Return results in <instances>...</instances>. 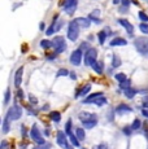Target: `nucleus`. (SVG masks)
<instances>
[{
	"instance_id": "obj_23",
	"label": "nucleus",
	"mask_w": 148,
	"mask_h": 149,
	"mask_svg": "<svg viewBox=\"0 0 148 149\" xmlns=\"http://www.w3.org/2000/svg\"><path fill=\"white\" fill-rule=\"evenodd\" d=\"M40 47L44 48V49H48V48L53 47V45H52V42H50V40H42L40 42Z\"/></svg>"
},
{
	"instance_id": "obj_28",
	"label": "nucleus",
	"mask_w": 148,
	"mask_h": 149,
	"mask_svg": "<svg viewBox=\"0 0 148 149\" xmlns=\"http://www.w3.org/2000/svg\"><path fill=\"white\" fill-rule=\"evenodd\" d=\"M69 139H70V141H72V144L74 145V147H78V145H79L78 137H77V136H74L73 134H70V135H69Z\"/></svg>"
},
{
	"instance_id": "obj_25",
	"label": "nucleus",
	"mask_w": 148,
	"mask_h": 149,
	"mask_svg": "<svg viewBox=\"0 0 148 149\" xmlns=\"http://www.w3.org/2000/svg\"><path fill=\"white\" fill-rule=\"evenodd\" d=\"M121 65V60H119L118 56H113V60H112V66L113 68H118Z\"/></svg>"
},
{
	"instance_id": "obj_45",
	"label": "nucleus",
	"mask_w": 148,
	"mask_h": 149,
	"mask_svg": "<svg viewBox=\"0 0 148 149\" xmlns=\"http://www.w3.org/2000/svg\"><path fill=\"white\" fill-rule=\"evenodd\" d=\"M122 4H124V7L129 8V4H130V1H129V0H122Z\"/></svg>"
},
{
	"instance_id": "obj_41",
	"label": "nucleus",
	"mask_w": 148,
	"mask_h": 149,
	"mask_svg": "<svg viewBox=\"0 0 148 149\" xmlns=\"http://www.w3.org/2000/svg\"><path fill=\"white\" fill-rule=\"evenodd\" d=\"M131 130H133L131 127H125L124 128V134H126V135H130V134H131Z\"/></svg>"
},
{
	"instance_id": "obj_22",
	"label": "nucleus",
	"mask_w": 148,
	"mask_h": 149,
	"mask_svg": "<svg viewBox=\"0 0 148 149\" xmlns=\"http://www.w3.org/2000/svg\"><path fill=\"white\" fill-rule=\"evenodd\" d=\"M51 118H52V121H55V122H60L61 114H60L59 111H52V113H51Z\"/></svg>"
},
{
	"instance_id": "obj_53",
	"label": "nucleus",
	"mask_w": 148,
	"mask_h": 149,
	"mask_svg": "<svg viewBox=\"0 0 148 149\" xmlns=\"http://www.w3.org/2000/svg\"><path fill=\"white\" fill-rule=\"evenodd\" d=\"M68 149H73V148H68Z\"/></svg>"
},
{
	"instance_id": "obj_36",
	"label": "nucleus",
	"mask_w": 148,
	"mask_h": 149,
	"mask_svg": "<svg viewBox=\"0 0 148 149\" xmlns=\"http://www.w3.org/2000/svg\"><path fill=\"white\" fill-rule=\"evenodd\" d=\"M139 29H140L142 33H146V34H148V25H147V24H140V26H139Z\"/></svg>"
},
{
	"instance_id": "obj_46",
	"label": "nucleus",
	"mask_w": 148,
	"mask_h": 149,
	"mask_svg": "<svg viewBox=\"0 0 148 149\" xmlns=\"http://www.w3.org/2000/svg\"><path fill=\"white\" fill-rule=\"evenodd\" d=\"M143 105H144V107H148V97L143 99Z\"/></svg>"
},
{
	"instance_id": "obj_44",
	"label": "nucleus",
	"mask_w": 148,
	"mask_h": 149,
	"mask_svg": "<svg viewBox=\"0 0 148 149\" xmlns=\"http://www.w3.org/2000/svg\"><path fill=\"white\" fill-rule=\"evenodd\" d=\"M94 149H107V145H105V144H100V145H98V147H95Z\"/></svg>"
},
{
	"instance_id": "obj_39",
	"label": "nucleus",
	"mask_w": 148,
	"mask_h": 149,
	"mask_svg": "<svg viewBox=\"0 0 148 149\" xmlns=\"http://www.w3.org/2000/svg\"><path fill=\"white\" fill-rule=\"evenodd\" d=\"M50 148H51V145L48 144V143H45L43 145H38V147H35L34 149H50Z\"/></svg>"
},
{
	"instance_id": "obj_48",
	"label": "nucleus",
	"mask_w": 148,
	"mask_h": 149,
	"mask_svg": "<svg viewBox=\"0 0 148 149\" xmlns=\"http://www.w3.org/2000/svg\"><path fill=\"white\" fill-rule=\"evenodd\" d=\"M18 97H24V92H22V90H18Z\"/></svg>"
},
{
	"instance_id": "obj_4",
	"label": "nucleus",
	"mask_w": 148,
	"mask_h": 149,
	"mask_svg": "<svg viewBox=\"0 0 148 149\" xmlns=\"http://www.w3.org/2000/svg\"><path fill=\"white\" fill-rule=\"evenodd\" d=\"M96 56H98V51H96L95 48L87 49L86 54H84V62H86V65L92 66V65L96 62Z\"/></svg>"
},
{
	"instance_id": "obj_26",
	"label": "nucleus",
	"mask_w": 148,
	"mask_h": 149,
	"mask_svg": "<svg viewBox=\"0 0 148 149\" xmlns=\"http://www.w3.org/2000/svg\"><path fill=\"white\" fill-rule=\"evenodd\" d=\"M116 79H117L119 83H124L125 81H127L126 75H125L124 73H118V74H116Z\"/></svg>"
},
{
	"instance_id": "obj_6",
	"label": "nucleus",
	"mask_w": 148,
	"mask_h": 149,
	"mask_svg": "<svg viewBox=\"0 0 148 149\" xmlns=\"http://www.w3.org/2000/svg\"><path fill=\"white\" fill-rule=\"evenodd\" d=\"M31 137H33V140H34V141H35L38 145H43V144H45L44 139L42 137L40 132L38 131V128H36V126H35V125H34V126H33V128H31Z\"/></svg>"
},
{
	"instance_id": "obj_20",
	"label": "nucleus",
	"mask_w": 148,
	"mask_h": 149,
	"mask_svg": "<svg viewBox=\"0 0 148 149\" xmlns=\"http://www.w3.org/2000/svg\"><path fill=\"white\" fill-rule=\"evenodd\" d=\"M90 90H91V84H86V86H84V87L81 90V92L77 93V96H84V95H87V93L90 92Z\"/></svg>"
},
{
	"instance_id": "obj_49",
	"label": "nucleus",
	"mask_w": 148,
	"mask_h": 149,
	"mask_svg": "<svg viewBox=\"0 0 148 149\" xmlns=\"http://www.w3.org/2000/svg\"><path fill=\"white\" fill-rule=\"evenodd\" d=\"M70 78H72L73 81H74V79L77 78V75H75V74H74V73H70Z\"/></svg>"
},
{
	"instance_id": "obj_1",
	"label": "nucleus",
	"mask_w": 148,
	"mask_h": 149,
	"mask_svg": "<svg viewBox=\"0 0 148 149\" xmlns=\"http://www.w3.org/2000/svg\"><path fill=\"white\" fill-rule=\"evenodd\" d=\"M52 45H53V48H55L56 53H61L66 49V43H65V39L62 38V36H56V38H53Z\"/></svg>"
},
{
	"instance_id": "obj_24",
	"label": "nucleus",
	"mask_w": 148,
	"mask_h": 149,
	"mask_svg": "<svg viewBox=\"0 0 148 149\" xmlns=\"http://www.w3.org/2000/svg\"><path fill=\"white\" fill-rule=\"evenodd\" d=\"M98 125V121H89V122H84L83 123V127L84 128H92Z\"/></svg>"
},
{
	"instance_id": "obj_38",
	"label": "nucleus",
	"mask_w": 148,
	"mask_h": 149,
	"mask_svg": "<svg viewBox=\"0 0 148 149\" xmlns=\"http://www.w3.org/2000/svg\"><path fill=\"white\" fill-rule=\"evenodd\" d=\"M130 87V81L127 79V81H125L124 83H121V88L122 90H126V88H129Z\"/></svg>"
},
{
	"instance_id": "obj_15",
	"label": "nucleus",
	"mask_w": 148,
	"mask_h": 149,
	"mask_svg": "<svg viewBox=\"0 0 148 149\" xmlns=\"http://www.w3.org/2000/svg\"><path fill=\"white\" fill-rule=\"evenodd\" d=\"M116 111H117L118 114L130 113V111H131V108H130V107H127V105H125V104H121V105H118V107L116 108Z\"/></svg>"
},
{
	"instance_id": "obj_31",
	"label": "nucleus",
	"mask_w": 148,
	"mask_h": 149,
	"mask_svg": "<svg viewBox=\"0 0 148 149\" xmlns=\"http://www.w3.org/2000/svg\"><path fill=\"white\" fill-rule=\"evenodd\" d=\"M94 104H96V105H104V104H107V99L101 96V97H99V99H96Z\"/></svg>"
},
{
	"instance_id": "obj_7",
	"label": "nucleus",
	"mask_w": 148,
	"mask_h": 149,
	"mask_svg": "<svg viewBox=\"0 0 148 149\" xmlns=\"http://www.w3.org/2000/svg\"><path fill=\"white\" fill-rule=\"evenodd\" d=\"M135 47L138 48L139 52L146 53L147 51H148V39H147V40H146L144 38H139V39H136V40H135Z\"/></svg>"
},
{
	"instance_id": "obj_35",
	"label": "nucleus",
	"mask_w": 148,
	"mask_h": 149,
	"mask_svg": "<svg viewBox=\"0 0 148 149\" xmlns=\"http://www.w3.org/2000/svg\"><path fill=\"white\" fill-rule=\"evenodd\" d=\"M9 97H10V91L7 90L5 91V95H4V104H8V102H9Z\"/></svg>"
},
{
	"instance_id": "obj_10",
	"label": "nucleus",
	"mask_w": 148,
	"mask_h": 149,
	"mask_svg": "<svg viewBox=\"0 0 148 149\" xmlns=\"http://www.w3.org/2000/svg\"><path fill=\"white\" fill-rule=\"evenodd\" d=\"M74 22H75L79 27H83V29H89L90 25H91V19L90 18H84V17L75 18V19H74Z\"/></svg>"
},
{
	"instance_id": "obj_5",
	"label": "nucleus",
	"mask_w": 148,
	"mask_h": 149,
	"mask_svg": "<svg viewBox=\"0 0 148 149\" xmlns=\"http://www.w3.org/2000/svg\"><path fill=\"white\" fill-rule=\"evenodd\" d=\"M77 4H78L77 0H64V10L72 16L77 9Z\"/></svg>"
},
{
	"instance_id": "obj_21",
	"label": "nucleus",
	"mask_w": 148,
	"mask_h": 149,
	"mask_svg": "<svg viewBox=\"0 0 148 149\" xmlns=\"http://www.w3.org/2000/svg\"><path fill=\"white\" fill-rule=\"evenodd\" d=\"M75 132H77V137H78V140H84V137H86V132H84L83 128H77Z\"/></svg>"
},
{
	"instance_id": "obj_34",
	"label": "nucleus",
	"mask_w": 148,
	"mask_h": 149,
	"mask_svg": "<svg viewBox=\"0 0 148 149\" xmlns=\"http://www.w3.org/2000/svg\"><path fill=\"white\" fill-rule=\"evenodd\" d=\"M55 25H53V24H51V26H50V29H48V30L47 31H45V34H47V35L48 36H50V35H52V34L53 33H55Z\"/></svg>"
},
{
	"instance_id": "obj_8",
	"label": "nucleus",
	"mask_w": 148,
	"mask_h": 149,
	"mask_svg": "<svg viewBox=\"0 0 148 149\" xmlns=\"http://www.w3.org/2000/svg\"><path fill=\"white\" fill-rule=\"evenodd\" d=\"M82 61V51L81 49H77L74 51V52L70 54V62H72L73 65H79Z\"/></svg>"
},
{
	"instance_id": "obj_2",
	"label": "nucleus",
	"mask_w": 148,
	"mask_h": 149,
	"mask_svg": "<svg viewBox=\"0 0 148 149\" xmlns=\"http://www.w3.org/2000/svg\"><path fill=\"white\" fill-rule=\"evenodd\" d=\"M78 35H79V26L74 21H70L69 29H68V38L72 42H74L78 39Z\"/></svg>"
},
{
	"instance_id": "obj_30",
	"label": "nucleus",
	"mask_w": 148,
	"mask_h": 149,
	"mask_svg": "<svg viewBox=\"0 0 148 149\" xmlns=\"http://www.w3.org/2000/svg\"><path fill=\"white\" fill-rule=\"evenodd\" d=\"M65 132H66L68 135L72 134V121H70V119L66 122V125H65Z\"/></svg>"
},
{
	"instance_id": "obj_43",
	"label": "nucleus",
	"mask_w": 148,
	"mask_h": 149,
	"mask_svg": "<svg viewBox=\"0 0 148 149\" xmlns=\"http://www.w3.org/2000/svg\"><path fill=\"white\" fill-rule=\"evenodd\" d=\"M142 113H143L144 117H148V107H144L143 110H142Z\"/></svg>"
},
{
	"instance_id": "obj_32",
	"label": "nucleus",
	"mask_w": 148,
	"mask_h": 149,
	"mask_svg": "<svg viewBox=\"0 0 148 149\" xmlns=\"http://www.w3.org/2000/svg\"><path fill=\"white\" fill-rule=\"evenodd\" d=\"M139 18H140L142 21H143V24H146V22H148V16L143 12V10H140V12H139Z\"/></svg>"
},
{
	"instance_id": "obj_9",
	"label": "nucleus",
	"mask_w": 148,
	"mask_h": 149,
	"mask_svg": "<svg viewBox=\"0 0 148 149\" xmlns=\"http://www.w3.org/2000/svg\"><path fill=\"white\" fill-rule=\"evenodd\" d=\"M56 141H57V144L61 148L68 149V140H66V136H65V134L62 132V131H59L57 132V135H56Z\"/></svg>"
},
{
	"instance_id": "obj_54",
	"label": "nucleus",
	"mask_w": 148,
	"mask_h": 149,
	"mask_svg": "<svg viewBox=\"0 0 148 149\" xmlns=\"http://www.w3.org/2000/svg\"><path fill=\"white\" fill-rule=\"evenodd\" d=\"M83 149H84V148H83Z\"/></svg>"
},
{
	"instance_id": "obj_51",
	"label": "nucleus",
	"mask_w": 148,
	"mask_h": 149,
	"mask_svg": "<svg viewBox=\"0 0 148 149\" xmlns=\"http://www.w3.org/2000/svg\"><path fill=\"white\" fill-rule=\"evenodd\" d=\"M144 135H146L147 140H148V128H146V130H144Z\"/></svg>"
},
{
	"instance_id": "obj_29",
	"label": "nucleus",
	"mask_w": 148,
	"mask_h": 149,
	"mask_svg": "<svg viewBox=\"0 0 148 149\" xmlns=\"http://www.w3.org/2000/svg\"><path fill=\"white\" fill-rule=\"evenodd\" d=\"M8 131H9V121L5 118V119H4V123H3V132L7 134Z\"/></svg>"
},
{
	"instance_id": "obj_50",
	"label": "nucleus",
	"mask_w": 148,
	"mask_h": 149,
	"mask_svg": "<svg viewBox=\"0 0 148 149\" xmlns=\"http://www.w3.org/2000/svg\"><path fill=\"white\" fill-rule=\"evenodd\" d=\"M39 29H40V30H44V24H43V22L39 25Z\"/></svg>"
},
{
	"instance_id": "obj_17",
	"label": "nucleus",
	"mask_w": 148,
	"mask_h": 149,
	"mask_svg": "<svg viewBox=\"0 0 148 149\" xmlns=\"http://www.w3.org/2000/svg\"><path fill=\"white\" fill-rule=\"evenodd\" d=\"M99 16H100V10H99V9H95L94 12L90 13L89 18L91 19V21H94V22H96V24H99V22H100V19H98Z\"/></svg>"
},
{
	"instance_id": "obj_42",
	"label": "nucleus",
	"mask_w": 148,
	"mask_h": 149,
	"mask_svg": "<svg viewBox=\"0 0 148 149\" xmlns=\"http://www.w3.org/2000/svg\"><path fill=\"white\" fill-rule=\"evenodd\" d=\"M29 99H30V102H33V104H36V102H38L36 97H35V96H33V95H30V96H29Z\"/></svg>"
},
{
	"instance_id": "obj_37",
	"label": "nucleus",
	"mask_w": 148,
	"mask_h": 149,
	"mask_svg": "<svg viewBox=\"0 0 148 149\" xmlns=\"http://www.w3.org/2000/svg\"><path fill=\"white\" fill-rule=\"evenodd\" d=\"M68 74H69V73H68V70H66V69H60V70H59V73H57V77H64V75H68Z\"/></svg>"
},
{
	"instance_id": "obj_12",
	"label": "nucleus",
	"mask_w": 148,
	"mask_h": 149,
	"mask_svg": "<svg viewBox=\"0 0 148 149\" xmlns=\"http://www.w3.org/2000/svg\"><path fill=\"white\" fill-rule=\"evenodd\" d=\"M22 74H24V68H18V70L16 71V75H15V86L16 87H20L22 82Z\"/></svg>"
},
{
	"instance_id": "obj_13",
	"label": "nucleus",
	"mask_w": 148,
	"mask_h": 149,
	"mask_svg": "<svg viewBox=\"0 0 148 149\" xmlns=\"http://www.w3.org/2000/svg\"><path fill=\"white\" fill-rule=\"evenodd\" d=\"M118 22L119 24L122 25V26H124L125 29H126V31L129 34H133V31H134V26L131 24H130L129 21H127V19H124V18H121V19H118Z\"/></svg>"
},
{
	"instance_id": "obj_47",
	"label": "nucleus",
	"mask_w": 148,
	"mask_h": 149,
	"mask_svg": "<svg viewBox=\"0 0 148 149\" xmlns=\"http://www.w3.org/2000/svg\"><path fill=\"white\" fill-rule=\"evenodd\" d=\"M5 148H7V141L4 140V141L1 143V149H5Z\"/></svg>"
},
{
	"instance_id": "obj_3",
	"label": "nucleus",
	"mask_w": 148,
	"mask_h": 149,
	"mask_svg": "<svg viewBox=\"0 0 148 149\" xmlns=\"http://www.w3.org/2000/svg\"><path fill=\"white\" fill-rule=\"evenodd\" d=\"M21 116H22L21 108H20L18 105H13V107L9 109V111H8L7 119H8V121H16V119L21 118Z\"/></svg>"
},
{
	"instance_id": "obj_33",
	"label": "nucleus",
	"mask_w": 148,
	"mask_h": 149,
	"mask_svg": "<svg viewBox=\"0 0 148 149\" xmlns=\"http://www.w3.org/2000/svg\"><path fill=\"white\" fill-rule=\"evenodd\" d=\"M139 127H140V121H139V119H135V121L133 122V125H131V128L133 130H138Z\"/></svg>"
},
{
	"instance_id": "obj_27",
	"label": "nucleus",
	"mask_w": 148,
	"mask_h": 149,
	"mask_svg": "<svg viewBox=\"0 0 148 149\" xmlns=\"http://www.w3.org/2000/svg\"><path fill=\"white\" fill-rule=\"evenodd\" d=\"M98 36H99V43H100L101 45L104 44V42H105V38H107V34L104 33V31H100V33L98 34Z\"/></svg>"
},
{
	"instance_id": "obj_52",
	"label": "nucleus",
	"mask_w": 148,
	"mask_h": 149,
	"mask_svg": "<svg viewBox=\"0 0 148 149\" xmlns=\"http://www.w3.org/2000/svg\"><path fill=\"white\" fill-rule=\"evenodd\" d=\"M119 0H113V4H118Z\"/></svg>"
},
{
	"instance_id": "obj_18",
	"label": "nucleus",
	"mask_w": 148,
	"mask_h": 149,
	"mask_svg": "<svg viewBox=\"0 0 148 149\" xmlns=\"http://www.w3.org/2000/svg\"><path fill=\"white\" fill-rule=\"evenodd\" d=\"M92 69L98 74H101V73H103V62H98V61H96L95 64L92 65Z\"/></svg>"
},
{
	"instance_id": "obj_40",
	"label": "nucleus",
	"mask_w": 148,
	"mask_h": 149,
	"mask_svg": "<svg viewBox=\"0 0 148 149\" xmlns=\"http://www.w3.org/2000/svg\"><path fill=\"white\" fill-rule=\"evenodd\" d=\"M62 24H64V22H62V21H59V22H57V24H53V25H55V30H56V31H59V30H60V29H61V26H62Z\"/></svg>"
},
{
	"instance_id": "obj_19",
	"label": "nucleus",
	"mask_w": 148,
	"mask_h": 149,
	"mask_svg": "<svg viewBox=\"0 0 148 149\" xmlns=\"http://www.w3.org/2000/svg\"><path fill=\"white\" fill-rule=\"evenodd\" d=\"M124 92H125V95L129 97V99H131V97H134V96L136 95V90H134V88H131V87L124 90Z\"/></svg>"
},
{
	"instance_id": "obj_11",
	"label": "nucleus",
	"mask_w": 148,
	"mask_h": 149,
	"mask_svg": "<svg viewBox=\"0 0 148 149\" xmlns=\"http://www.w3.org/2000/svg\"><path fill=\"white\" fill-rule=\"evenodd\" d=\"M78 117H79V119H81L82 123L89 122V121H96V116H95V114L86 113V111H83V113H79Z\"/></svg>"
},
{
	"instance_id": "obj_14",
	"label": "nucleus",
	"mask_w": 148,
	"mask_h": 149,
	"mask_svg": "<svg viewBox=\"0 0 148 149\" xmlns=\"http://www.w3.org/2000/svg\"><path fill=\"white\" fill-rule=\"evenodd\" d=\"M101 96H103V92L94 93V95H91V96L87 97L86 100H83V102H84V104H94V102H95V100L99 99V97H101Z\"/></svg>"
},
{
	"instance_id": "obj_16",
	"label": "nucleus",
	"mask_w": 148,
	"mask_h": 149,
	"mask_svg": "<svg viewBox=\"0 0 148 149\" xmlns=\"http://www.w3.org/2000/svg\"><path fill=\"white\" fill-rule=\"evenodd\" d=\"M127 44V40L124 38H114L112 42H110V45L114 47V45H126Z\"/></svg>"
}]
</instances>
